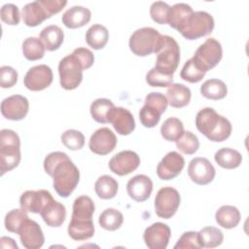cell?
Wrapping results in <instances>:
<instances>
[{
  "instance_id": "4dcf8cb0",
  "label": "cell",
  "mask_w": 249,
  "mask_h": 249,
  "mask_svg": "<svg viewBox=\"0 0 249 249\" xmlns=\"http://www.w3.org/2000/svg\"><path fill=\"white\" fill-rule=\"evenodd\" d=\"M109 39L108 29L101 24L91 25L86 33V42L93 50L103 49Z\"/></svg>"
},
{
  "instance_id": "ba28073f",
  "label": "cell",
  "mask_w": 249,
  "mask_h": 249,
  "mask_svg": "<svg viewBox=\"0 0 249 249\" xmlns=\"http://www.w3.org/2000/svg\"><path fill=\"white\" fill-rule=\"evenodd\" d=\"M161 34L153 27H142L135 30L129 38V49L138 56H147L155 53Z\"/></svg>"
},
{
  "instance_id": "7bdbcfd3",
  "label": "cell",
  "mask_w": 249,
  "mask_h": 249,
  "mask_svg": "<svg viewBox=\"0 0 249 249\" xmlns=\"http://www.w3.org/2000/svg\"><path fill=\"white\" fill-rule=\"evenodd\" d=\"M27 218L28 215L23 209H13L5 216V228L8 231L18 233L21 224Z\"/></svg>"
},
{
  "instance_id": "8d00e7d4",
  "label": "cell",
  "mask_w": 249,
  "mask_h": 249,
  "mask_svg": "<svg viewBox=\"0 0 249 249\" xmlns=\"http://www.w3.org/2000/svg\"><path fill=\"white\" fill-rule=\"evenodd\" d=\"M124 222L123 214L115 208L105 209L98 218V223L101 228L106 231H116L121 228Z\"/></svg>"
},
{
  "instance_id": "7402d4cb",
  "label": "cell",
  "mask_w": 249,
  "mask_h": 249,
  "mask_svg": "<svg viewBox=\"0 0 249 249\" xmlns=\"http://www.w3.org/2000/svg\"><path fill=\"white\" fill-rule=\"evenodd\" d=\"M109 123L112 124L115 130L121 135H128L135 128L133 115L124 107H114L111 111Z\"/></svg>"
},
{
  "instance_id": "3957f363",
  "label": "cell",
  "mask_w": 249,
  "mask_h": 249,
  "mask_svg": "<svg viewBox=\"0 0 249 249\" xmlns=\"http://www.w3.org/2000/svg\"><path fill=\"white\" fill-rule=\"evenodd\" d=\"M66 4L65 0H37L27 3L21 11L22 20L27 26H37L53 15L59 13Z\"/></svg>"
},
{
  "instance_id": "30bf717a",
  "label": "cell",
  "mask_w": 249,
  "mask_h": 249,
  "mask_svg": "<svg viewBox=\"0 0 249 249\" xmlns=\"http://www.w3.org/2000/svg\"><path fill=\"white\" fill-rule=\"evenodd\" d=\"M58 73L60 86L67 90L77 89L83 80V68L72 53L59 61Z\"/></svg>"
},
{
  "instance_id": "9c48e42d",
  "label": "cell",
  "mask_w": 249,
  "mask_h": 249,
  "mask_svg": "<svg viewBox=\"0 0 249 249\" xmlns=\"http://www.w3.org/2000/svg\"><path fill=\"white\" fill-rule=\"evenodd\" d=\"M223 50L219 41L208 38L196 51L193 59L205 72L214 68L222 59Z\"/></svg>"
},
{
  "instance_id": "6da1fadb",
  "label": "cell",
  "mask_w": 249,
  "mask_h": 249,
  "mask_svg": "<svg viewBox=\"0 0 249 249\" xmlns=\"http://www.w3.org/2000/svg\"><path fill=\"white\" fill-rule=\"evenodd\" d=\"M46 173L53 177V189L61 197L69 196L80 180V171L63 152L50 153L44 160Z\"/></svg>"
},
{
  "instance_id": "d4e9b609",
  "label": "cell",
  "mask_w": 249,
  "mask_h": 249,
  "mask_svg": "<svg viewBox=\"0 0 249 249\" xmlns=\"http://www.w3.org/2000/svg\"><path fill=\"white\" fill-rule=\"evenodd\" d=\"M191 89L183 84H171L166 90V99L173 108H183L190 103Z\"/></svg>"
},
{
  "instance_id": "d590c367",
  "label": "cell",
  "mask_w": 249,
  "mask_h": 249,
  "mask_svg": "<svg viewBox=\"0 0 249 249\" xmlns=\"http://www.w3.org/2000/svg\"><path fill=\"white\" fill-rule=\"evenodd\" d=\"M201 248H215L222 244L224 235L221 230L215 227H205L198 231Z\"/></svg>"
},
{
  "instance_id": "277c9868",
  "label": "cell",
  "mask_w": 249,
  "mask_h": 249,
  "mask_svg": "<svg viewBox=\"0 0 249 249\" xmlns=\"http://www.w3.org/2000/svg\"><path fill=\"white\" fill-rule=\"evenodd\" d=\"M155 53V68L162 74L173 75L180 61V48L176 40L171 36L161 35Z\"/></svg>"
},
{
  "instance_id": "4fadbf2b",
  "label": "cell",
  "mask_w": 249,
  "mask_h": 249,
  "mask_svg": "<svg viewBox=\"0 0 249 249\" xmlns=\"http://www.w3.org/2000/svg\"><path fill=\"white\" fill-rule=\"evenodd\" d=\"M188 175L194 183L197 185H207L215 178L216 170L206 158L196 157L189 163Z\"/></svg>"
},
{
  "instance_id": "b9f144b4",
  "label": "cell",
  "mask_w": 249,
  "mask_h": 249,
  "mask_svg": "<svg viewBox=\"0 0 249 249\" xmlns=\"http://www.w3.org/2000/svg\"><path fill=\"white\" fill-rule=\"evenodd\" d=\"M62 144L69 150L76 151L80 150L85 145L84 134L76 129H67L61 134Z\"/></svg>"
},
{
  "instance_id": "d6986e66",
  "label": "cell",
  "mask_w": 249,
  "mask_h": 249,
  "mask_svg": "<svg viewBox=\"0 0 249 249\" xmlns=\"http://www.w3.org/2000/svg\"><path fill=\"white\" fill-rule=\"evenodd\" d=\"M29 110V102L20 94L11 95L1 102V113L4 118L12 121H20L25 118Z\"/></svg>"
},
{
  "instance_id": "7c38bea8",
  "label": "cell",
  "mask_w": 249,
  "mask_h": 249,
  "mask_svg": "<svg viewBox=\"0 0 249 249\" xmlns=\"http://www.w3.org/2000/svg\"><path fill=\"white\" fill-rule=\"evenodd\" d=\"M53 79V71L46 64H39L31 67L23 78L26 89L32 91H39L51 86Z\"/></svg>"
},
{
  "instance_id": "7dc6e473",
  "label": "cell",
  "mask_w": 249,
  "mask_h": 249,
  "mask_svg": "<svg viewBox=\"0 0 249 249\" xmlns=\"http://www.w3.org/2000/svg\"><path fill=\"white\" fill-rule=\"evenodd\" d=\"M186 248L187 249L201 248V245L199 243V238H198V232L186 231L179 237L177 243L174 245V249H186Z\"/></svg>"
},
{
  "instance_id": "484cf974",
  "label": "cell",
  "mask_w": 249,
  "mask_h": 249,
  "mask_svg": "<svg viewBox=\"0 0 249 249\" xmlns=\"http://www.w3.org/2000/svg\"><path fill=\"white\" fill-rule=\"evenodd\" d=\"M72 210L71 220L91 221L95 207L89 196H80L74 200Z\"/></svg>"
},
{
  "instance_id": "f35d334b",
  "label": "cell",
  "mask_w": 249,
  "mask_h": 249,
  "mask_svg": "<svg viewBox=\"0 0 249 249\" xmlns=\"http://www.w3.org/2000/svg\"><path fill=\"white\" fill-rule=\"evenodd\" d=\"M45 47L36 37H28L22 42V53L28 60L41 59L45 54Z\"/></svg>"
},
{
  "instance_id": "5bb4252c",
  "label": "cell",
  "mask_w": 249,
  "mask_h": 249,
  "mask_svg": "<svg viewBox=\"0 0 249 249\" xmlns=\"http://www.w3.org/2000/svg\"><path fill=\"white\" fill-rule=\"evenodd\" d=\"M18 234L23 247L26 249H39L45 242V236L39 224L29 218L21 224Z\"/></svg>"
},
{
  "instance_id": "e575fe53",
  "label": "cell",
  "mask_w": 249,
  "mask_h": 249,
  "mask_svg": "<svg viewBox=\"0 0 249 249\" xmlns=\"http://www.w3.org/2000/svg\"><path fill=\"white\" fill-rule=\"evenodd\" d=\"M193 12L192 7L186 3L174 4L169 9L167 23L170 27L178 30Z\"/></svg>"
},
{
  "instance_id": "52a82bcc",
  "label": "cell",
  "mask_w": 249,
  "mask_h": 249,
  "mask_svg": "<svg viewBox=\"0 0 249 249\" xmlns=\"http://www.w3.org/2000/svg\"><path fill=\"white\" fill-rule=\"evenodd\" d=\"M168 105L166 96L160 92H150L145 97L144 106L139 111V120L145 127H154L160 120Z\"/></svg>"
},
{
  "instance_id": "f1b7e54d",
  "label": "cell",
  "mask_w": 249,
  "mask_h": 249,
  "mask_svg": "<svg viewBox=\"0 0 249 249\" xmlns=\"http://www.w3.org/2000/svg\"><path fill=\"white\" fill-rule=\"evenodd\" d=\"M67 231L69 236L77 241L87 240L93 236L94 233V225L91 221H76L71 220Z\"/></svg>"
},
{
  "instance_id": "836d02e7",
  "label": "cell",
  "mask_w": 249,
  "mask_h": 249,
  "mask_svg": "<svg viewBox=\"0 0 249 249\" xmlns=\"http://www.w3.org/2000/svg\"><path fill=\"white\" fill-rule=\"evenodd\" d=\"M118 182L109 175L100 176L94 184V190L97 196L101 199H111L118 192Z\"/></svg>"
},
{
  "instance_id": "8992f818",
  "label": "cell",
  "mask_w": 249,
  "mask_h": 249,
  "mask_svg": "<svg viewBox=\"0 0 249 249\" xmlns=\"http://www.w3.org/2000/svg\"><path fill=\"white\" fill-rule=\"evenodd\" d=\"M214 18L205 11L193 12L178 31L187 40H196L210 34L214 29Z\"/></svg>"
},
{
  "instance_id": "83f0119b",
  "label": "cell",
  "mask_w": 249,
  "mask_h": 249,
  "mask_svg": "<svg viewBox=\"0 0 249 249\" xmlns=\"http://www.w3.org/2000/svg\"><path fill=\"white\" fill-rule=\"evenodd\" d=\"M215 220L222 228L232 229L240 222V212L235 206L223 205L216 211Z\"/></svg>"
},
{
  "instance_id": "bcb514c9",
  "label": "cell",
  "mask_w": 249,
  "mask_h": 249,
  "mask_svg": "<svg viewBox=\"0 0 249 249\" xmlns=\"http://www.w3.org/2000/svg\"><path fill=\"white\" fill-rule=\"evenodd\" d=\"M0 16L2 21L9 25H18L19 22V10L15 4H4L1 8Z\"/></svg>"
},
{
  "instance_id": "ee69618b",
  "label": "cell",
  "mask_w": 249,
  "mask_h": 249,
  "mask_svg": "<svg viewBox=\"0 0 249 249\" xmlns=\"http://www.w3.org/2000/svg\"><path fill=\"white\" fill-rule=\"evenodd\" d=\"M170 6L163 1H156L150 7V16L152 19L159 24H166L168 21Z\"/></svg>"
},
{
  "instance_id": "ab89813d",
  "label": "cell",
  "mask_w": 249,
  "mask_h": 249,
  "mask_svg": "<svg viewBox=\"0 0 249 249\" xmlns=\"http://www.w3.org/2000/svg\"><path fill=\"white\" fill-rule=\"evenodd\" d=\"M175 142L177 149L185 155L195 154L199 147V141L197 136L189 130L184 131Z\"/></svg>"
},
{
  "instance_id": "681fc988",
  "label": "cell",
  "mask_w": 249,
  "mask_h": 249,
  "mask_svg": "<svg viewBox=\"0 0 249 249\" xmlns=\"http://www.w3.org/2000/svg\"><path fill=\"white\" fill-rule=\"evenodd\" d=\"M72 54L79 61L83 70L89 69L94 62V56L92 52L87 48H77L73 51Z\"/></svg>"
},
{
  "instance_id": "9a60e30c",
  "label": "cell",
  "mask_w": 249,
  "mask_h": 249,
  "mask_svg": "<svg viewBox=\"0 0 249 249\" xmlns=\"http://www.w3.org/2000/svg\"><path fill=\"white\" fill-rule=\"evenodd\" d=\"M117 145V137L115 133L108 127H100L96 129L90 136L89 141V150L100 156L111 153Z\"/></svg>"
},
{
  "instance_id": "f907efd6",
  "label": "cell",
  "mask_w": 249,
  "mask_h": 249,
  "mask_svg": "<svg viewBox=\"0 0 249 249\" xmlns=\"http://www.w3.org/2000/svg\"><path fill=\"white\" fill-rule=\"evenodd\" d=\"M0 243H1V247L3 248H16L18 249V245L15 242V240L11 237H7V236H2L0 239Z\"/></svg>"
},
{
  "instance_id": "1f68e13d",
  "label": "cell",
  "mask_w": 249,
  "mask_h": 249,
  "mask_svg": "<svg viewBox=\"0 0 249 249\" xmlns=\"http://www.w3.org/2000/svg\"><path fill=\"white\" fill-rule=\"evenodd\" d=\"M215 161L223 168L233 169L240 165L242 161L241 154L231 148H222L215 153Z\"/></svg>"
},
{
  "instance_id": "4316f807",
  "label": "cell",
  "mask_w": 249,
  "mask_h": 249,
  "mask_svg": "<svg viewBox=\"0 0 249 249\" xmlns=\"http://www.w3.org/2000/svg\"><path fill=\"white\" fill-rule=\"evenodd\" d=\"M39 39L47 51L53 52L57 50L63 43L64 33L58 25L52 24L48 25L40 32Z\"/></svg>"
},
{
  "instance_id": "ffe728a7",
  "label": "cell",
  "mask_w": 249,
  "mask_h": 249,
  "mask_svg": "<svg viewBox=\"0 0 249 249\" xmlns=\"http://www.w3.org/2000/svg\"><path fill=\"white\" fill-rule=\"evenodd\" d=\"M52 197V194L47 190H29L21 194L19 197V205L20 208L26 212L40 214L41 210Z\"/></svg>"
},
{
  "instance_id": "8fae6325",
  "label": "cell",
  "mask_w": 249,
  "mask_h": 249,
  "mask_svg": "<svg viewBox=\"0 0 249 249\" xmlns=\"http://www.w3.org/2000/svg\"><path fill=\"white\" fill-rule=\"evenodd\" d=\"M180 195L178 191L171 187L160 189L155 197V212L163 219L171 218L180 205Z\"/></svg>"
},
{
  "instance_id": "f546056e",
  "label": "cell",
  "mask_w": 249,
  "mask_h": 249,
  "mask_svg": "<svg viewBox=\"0 0 249 249\" xmlns=\"http://www.w3.org/2000/svg\"><path fill=\"white\" fill-rule=\"evenodd\" d=\"M200 93L210 100H220L226 97L228 88L220 79H209L200 86Z\"/></svg>"
},
{
  "instance_id": "74e56055",
  "label": "cell",
  "mask_w": 249,
  "mask_h": 249,
  "mask_svg": "<svg viewBox=\"0 0 249 249\" xmlns=\"http://www.w3.org/2000/svg\"><path fill=\"white\" fill-rule=\"evenodd\" d=\"M184 132V124L181 120L171 117L166 119L160 126L161 136L170 142H175Z\"/></svg>"
},
{
  "instance_id": "e0dca14e",
  "label": "cell",
  "mask_w": 249,
  "mask_h": 249,
  "mask_svg": "<svg viewBox=\"0 0 249 249\" xmlns=\"http://www.w3.org/2000/svg\"><path fill=\"white\" fill-rule=\"evenodd\" d=\"M171 235L169 227L166 224L157 222L145 229L143 239L150 249H165Z\"/></svg>"
},
{
  "instance_id": "ac0fdd59",
  "label": "cell",
  "mask_w": 249,
  "mask_h": 249,
  "mask_svg": "<svg viewBox=\"0 0 249 249\" xmlns=\"http://www.w3.org/2000/svg\"><path fill=\"white\" fill-rule=\"evenodd\" d=\"M185 166L184 158L177 152L167 153L157 166V174L161 180H171L177 177Z\"/></svg>"
},
{
  "instance_id": "44dd1931",
  "label": "cell",
  "mask_w": 249,
  "mask_h": 249,
  "mask_svg": "<svg viewBox=\"0 0 249 249\" xmlns=\"http://www.w3.org/2000/svg\"><path fill=\"white\" fill-rule=\"evenodd\" d=\"M126 191L129 197L138 202L147 200L153 191V182L150 177L144 174H138L128 180Z\"/></svg>"
},
{
  "instance_id": "2e32d148",
  "label": "cell",
  "mask_w": 249,
  "mask_h": 249,
  "mask_svg": "<svg viewBox=\"0 0 249 249\" xmlns=\"http://www.w3.org/2000/svg\"><path fill=\"white\" fill-rule=\"evenodd\" d=\"M139 164V156L130 150L122 151L112 157L109 160L110 170L119 176H124L133 172Z\"/></svg>"
},
{
  "instance_id": "c3c4849f",
  "label": "cell",
  "mask_w": 249,
  "mask_h": 249,
  "mask_svg": "<svg viewBox=\"0 0 249 249\" xmlns=\"http://www.w3.org/2000/svg\"><path fill=\"white\" fill-rule=\"evenodd\" d=\"M18 72L11 66L3 65L0 68V86L3 89L12 88L18 82Z\"/></svg>"
},
{
  "instance_id": "d6a6232c",
  "label": "cell",
  "mask_w": 249,
  "mask_h": 249,
  "mask_svg": "<svg viewBox=\"0 0 249 249\" xmlns=\"http://www.w3.org/2000/svg\"><path fill=\"white\" fill-rule=\"evenodd\" d=\"M115 107L114 103L108 98H97L90 104V115L92 119L100 124L109 123V118L112 109Z\"/></svg>"
},
{
  "instance_id": "f6af8a7d",
  "label": "cell",
  "mask_w": 249,
  "mask_h": 249,
  "mask_svg": "<svg viewBox=\"0 0 249 249\" xmlns=\"http://www.w3.org/2000/svg\"><path fill=\"white\" fill-rule=\"evenodd\" d=\"M146 82L151 87L165 88L172 84L173 75H165L159 72L155 67H153L146 74Z\"/></svg>"
},
{
  "instance_id": "7a4b0ae2",
  "label": "cell",
  "mask_w": 249,
  "mask_h": 249,
  "mask_svg": "<svg viewBox=\"0 0 249 249\" xmlns=\"http://www.w3.org/2000/svg\"><path fill=\"white\" fill-rule=\"evenodd\" d=\"M196 126L201 134L213 142L225 141L230 137L232 129L231 122L211 107H205L197 112Z\"/></svg>"
},
{
  "instance_id": "603a6c76",
  "label": "cell",
  "mask_w": 249,
  "mask_h": 249,
  "mask_svg": "<svg viewBox=\"0 0 249 249\" xmlns=\"http://www.w3.org/2000/svg\"><path fill=\"white\" fill-rule=\"evenodd\" d=\"M40 215L47 226L52 228L60 227L66 218L65 206L52 197L41 210Z\"/></svg>"
},
{
  "instance_id": "cb8c5ba5",
  "label": "cell",
  "mask_w": 249,
  "mask_h": 249,
  "mask_svg": "<svg viewBox=\"0 0 249 249\" xmlns=\"http://www.w3.org/2000/svg\"><path fill=\"white\" fill-rule=\"evenodd\" d=\"M91 18V12L83 6H73L62 15L63 24L71 29L86 25Z\"/></svg>"
},
{
  "instance_id": "60d3db41",
  "label": "cell",
  "mask_w": 249,
  "mask_h": 249,
  "mask_svg": "<svg viewBox=\"0 0 249 249\" xmlns=\"http://www.w3.org/2000/svg\"><path fill=\"white\" fill-rule=\"evenodd\" d=\"M206 72L203 71L192 58L187 60L180 72V77L189 83H198L205 76Z\"/></svg>"
},
{
  "instance_id": "5b68a950",
  "label": "cell",
  "mask_w": 249,
  "mask_h": 249,
  "mask_svg": "<svg viewBox=\"0 0 249 249\" xmlns=\"http://www.w3.org/2000/svg\"><path fill=\"white\" fill-rule=\"evenodd\" d=\"M20 140L12 129L0 131V169L1 175L17 167L20 161Z\"/></svg>"
}]
</instances>
